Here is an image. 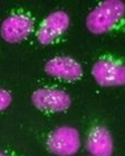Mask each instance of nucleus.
I'll return each mask as SVG.
<instances>
[{
  "label": "nucleus",
  "instance_id": "obj_10",
  "mask_svg": "<svg viewBox=\"0 0 125 156\" xmlns=\"http://www.w3.org/2000/svg\"><path fill=\"white\" fill-rule=\"evenodd\" d=\"M0 156H8V155L5 154V153H2V152H0Z\"/></svg>",
  "mask_w": 125,
  "mask_h": 156
},
{
  "label": "nucleus",
  "instance_id": "obj_6",
  "mask_svg": "<svg viewBox=\"0 0 125 156\" xmlns=\"http://www.w3.org/2000/svg\"><path fill=\"white\" fill-rule=\"evenodd\" d=\"M33 20L27 15H12L8 17L1 25L0 34L7 42L15 44V42L23 41L33 31Z\"/></svg>",
  "mask_w": 125,
  "mask_h": 156
},
{
  "label": "nucleus",
  "instance_id": "obj_4",
  "mask_svg": "<svg viewBox=\"0 0 125 156\" xmlns=\"http://www.w3.org/2000/svg\"><path fill=\"white\" fill-rule=\"evenodd\" d=\"M31 101L35 107L43 112H55L59 113L68 109L72 99L68 94L60 89L52 88H41L33 94Z\"/></svg>",
  "mask_w": 125,
  "mask_h": 156
},
{
  "label": "nucleus",
  "instance_id": "obj_2",
  "mask_svg": "<svg viewBox=\"0 0 125 156\" xmlns=\"http://www.w3.org/2000/svg\"><path fill=\"white\" fill-rule=\"evenodd\" d=\"M92 75L103 87L123 86L125 84V68L120 60L113 58L99 59L94 64Z\"/></svg>",
  "mask_w": 125,
  "mask_h": 156
},
{
  "label": "nucleus",
  "instance_id": "obj_5",
  "mask_svg": "<svg viewBox=\"0 0 125 156\" xmlns=\"http://www.w3.org/2000/svg\"><path fill=\"white\" fill-rule=\"evenodd\" d=\"M69 26V17L65 11L50 13L40 23L37 39L41 45H49L65 33Z\"/></svg>",
  "mask_w": 125,
  "mask_h": 156
},
{
  "label": "nucleus",
  "instance_id": "obj_8",
  "mask_svg": "<svg viewBox=\"0 0 125 156\" xmlns=\"http://www.w3.org/2000/svg\"><path fill=\"white\" fill-rule=\"evenodd\" d=\"M86 147L93 156H112L114 145L109 129L104 126L94 127L87 136Z\"/></svg>",
  "mask_w": 125,
  "mask_h": 156
},
{
  "label": "nucleus",
  "instance_id": "obj_3",
  "mask_svg": "<svg viewBox=\"0 0 125 156\" xmlns=\"http://www.w3.org/2000/svg\"><path fill=\"white\" fill-rule=\"evenodd\" d=\"M48 150L57 156H72L79 150L80 137L78 130L70 126L58 127L47 140Z\"/></svg>",
  "mask_w": 125,
  "mask_h": 156
},
{
  "label": "nucleus",
  "instance_id": "obj_7",
  "mask_svg": "<svg viewBox=\"0 0 125 156\" xmlns=\"http://www.w3.org/2000/svg\"><path fill=\"white\" fill-rule=\"evenodd\" d=\"M45 72L52 77L67 81H75L83 76V68L78 62L70 57H55L47 62Z\"/></svg>",
  "mask_w": 125,
  "mask_h": 156
},
{
  "label": "nucleus",
  "instance_id": "obj_9",
  "mask_svg": "<svg viewBox=\"0 0 125 156\" xmlns=\"http://www.w3.org/2000/svg\"><path fill=\"white\" fill-rule=\"evenodd\" d=\"M11 101H12V97H11L9 91L0 88V112L6 109L11 104Z\"/></svg>",
  "mask_w": 125,
  "mask_h": 156
},
{
  "label": "nucleus",
  "instance_id": "obj_1",
  "mask_svg": "<svg viewBox=\"0 0 125 156\" xmlns=\"http://www.w3.org/2000/svg\"><path fill=\"white\" fill-rule=\"evenodd\" d=\"M124 3L120 0H107L96 7L86 18V27L95 35L109 33L122 20Z\"/></svg>",
  "mask_w": 125,
  "mask_h": 156
}]
</instances>
